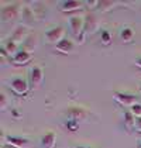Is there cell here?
<instances>
[{"label":"cell","instance_id":"cell-1","mask_svg":"<svg viewBox=\"0 0 141 148\" xmlns=\"http://www.w3.org/2000/svg\"><path fill=\"white\" fill-rule=\"evenodd\" d=\"M99 30V21H97V17L94 16L93 13H86L85 16V25H83V31L81 37L78 38V42L79 44H83L85 38L88 34H93Z\"/></svg>","mask_w":141,"mask_h":148},{"label":"cell","instance_id":"cell-2","mask_svg":"<svg viewBox=\"0 0 141 148\" xmlns=\"http://www.w3.org/2000/svg\"><path fill=\"white\" fill-rule=\"evenodd\" d=\"M21 4L20 3H12L9 6H4L1 9V20L3 23H12L14 20L18 18V16H21Z\"/></svg>","mask_w":141,"mask_h":148},{"label":"cell","instance_id":"cell-3","mask_svg":"<svg viewBox=\"0 0 141 148\" xmlns=\"http://www.w3.org/2000/svg\"><path fill=\"white\" fill-rule=\"evenodd\" d=\"M9 86L12 88V90L17 95H25L28 92V83L27 80L21 78V76H13L12 79L9 80Z\"/></svg>","mask_w":141,"mask_h":148},{"label":"cell","instance_id":"cell-4","mask_svg":"<svg viewBox=\"0 0 141 148\" xmlns=\"http://www.w3.org/2000/svg\"><path fill=\"white\" fill-rule=\"evenodd\" d=\"M113 97L114 100L121 104V106H126V107H133L134 104H137L138 97L136 95H130V93H123V92H114L113 93Z\"/></svg>","mask_w":141,"mask_h":148},{"label":"cell","instance_id":"cell-5","mask_svg":"<svg viewBox=\"0 0 141 148\" xmlns=\"http://www.w3.org/2000/svg\"><path fill=\"white\" fill-rule=\"evenodd\" d=\"M64 35H65V28L58 25V27H54V28L48 30L47 33H45V38H47L48 42L57 45L58 42H61L64 40Z\"/></svg>","mask_w":141,"mask_h":148},{"label":"cell","instance_id":"cell-6","mask_svg":"<svg viewBox=\"0 0 141 148\" xmlns=\"http://www.w3.org/2000/svg\"><path fill=\"white\" fill-rule=\"evenodd\" d=\"M44 82V72L40 66H33L30 71V85L33 89H38Z\"/></svg>","mask_w":141,"mask_h":148},{"label":"cell","instance_id":"cell-7","mask_svg":"<svg viewBox=\"0 0 141 148\" xmlns=\"http://www.w3.org/2000/svg\"><path fill=\"white\" fill-rule=\"evenodd\" d=\"M83 25H85V18L78 17V16H72L69 18V27L72 30V34L76 38H79L83 31Z\"/></svg>","mask_w":141,"mask_h":148},{"label":"cell","instance_id":"cell-8","mask_svg":"<svg viewBox=\"0 0 141 148\" xmlns=\"http://www.w3.org/2000/svg\"><path fill=\"white\" fill-rule=\"evenodd\" d=\"M21 23H23L24 27H31L33 24L35 23V14L33 7H28V6H23V10H21Z\"/></svg>","mask_w":141,"mask_h":148},{"label":"cell","instance_id":"cell-9","mask_svg":"<svg viewBox=\"0 0 141 148\" xmlns=\"http://www.w3.org/2000/svg\"><path fill=\"white\" fill-rule=\"evenodd\" d=\"M68 117H69V120H75V121H83V120H86V117H88V112L82 109V107H69L68 109Z\"/></svg>","mask_w":141,"mask_h":148},{"label":"cell","instance_id":"cell-10","mask_svg":"<svg viewBox=\"0 0 141 148\" xmlns=\"http://www.w3.org/2000/svg\"><path fill=\"white\" fill-rule=\"evenodd\" d=\"M37 44H38V38H37V35H35L34 33H31V34L27 35V38L23 41L21 49L30 52V54H33L35 51V48H37Z\"/></svg>","mask_w":141,"mask_h":148},{"label":"cell","instance_id":"cell-11","mask_svg":"<svg viewBox=\"0 0 141 148\" xmlns=\"http://www.w3.org/2000/svg\"><path fill=\"white\" fill-rule=\"evenodd\" d=\"M57 144V134L54 131H48L41 138V148H54Z\"/></svg>","mask_w":141,"mask_h":148},{"label":"cell","instance_id":"cell-12","mask_svg":"<svg viewBox=\"0 0 141 148\" xmlns=\"http://www.w3.org/2000/svg\"><path fill=\"white\" fill-rule=\"evenodd\" d=\"M27 27H24V25H18V27H16L14 28V31H13L12 34V38L10 40H13L14 42H17V44H23V41L27 38Z\"/></svg>","mask_w":141,"mask_h":148},{"label":"cell","instance_id":"cell-13","mask_svg":"<svg viewBox=\"0 0 141 148\" xmlns=\"http://www.w3.org/2000/svg\"><path fill=\"white\" fill-rule=\"evenodd\" d=\"M30 61H31V54L24 51V49H20L17 52V55H14L12 58V64H14V65H24Z\"/></svg>","mask_w":141,"mask_h":148},{"label":"cell","instance_id":"cell-14","mask_svg":"<svg viewBox=\"0 0 141 148\" xmlns=\"http://www.w3.org/2000/svg\"><path fill=\"white\" fill-rule=\"evenodd\" d=\"M55 49L61 52V54H65V55H68L70 52H73V49H75V45H73V42L69 41V40H66V38H64L61 42H58L57 45H55Z\"/></svg>","mask_w":141,"mask_h":148},{"label":"cell","instance_id":"cell-15","mask_svg":"<svg viewBox=\"0 0 141 148\" xmlns=\"http://www.w3.org/2000/svg\"><path fill=\"white\" fill-rule=\"evenodd\" d=\"M6 143L7 144H12L17 148H24L25 145H28V140L24 138V137H17V136H6Z\"/></svg>","mask_w":141,"mask_h":148},{"label":"cell","instance_id":"cell-16","mask_svg":"<svg viewBox=\"0 0 141 148\" xmlns=\"http://www.w3.org/2000/svg\"><path fill=\"white\" fill-rule=\"evenodd\" d=\"M81 7H82V1H79V0H66L61 4V9L64 13L73 12V10H78Z\"/></svg>","mask_w":141,"mask_h":148},{"label":"cell","instance_id":"cell-17","mask_svg":"<svg viewBox=\"0 0 141 148\" xmlns=\"http://www.w3.org/2000/svg\"><path fill=\"white\" fill-rule=\"evenodd\" d=\"M118 3L114 0H102V1H97V10H100L102 13L110 12L113 7H116Z\"/></svg>","mask_w":141,"mask_h":148},{"label":"cell","instance_id":"cell-18","mask_svg":"<svg viewBox=\"0 0 141 148\" xmlns=\"http://www.w3.org/2000/svg\"><path fill=\"white\" fill-rule=\"evenodd\" d=\"M136 116L131 113V112H124V127L129 130V131H131L133 128L136 130Z\"/></svg>","mask_w":141,"mask_h":148},{"label":"cell","instance_id":"cell-19","mask_svg":"<svg viewBox=\"0 0 141 148\" xmlns=\"http://www.w3.org/2000/svg\"><path fill=\"white\" fill-rule=\"evenodd\" d=\"M3 48L7 51L9 55H12V58L14 57V55H17V52L20 51V49H18V44L14 42L13 40H7V41L4 42V47H3Z\"/></svg>","mask_w":141,"mask_h":148},{"label":"cell","instance_id":"cell-20","mask_svg":"<svg viewBox=\"0 0 141 148\" xmlns=\"http://www.w3.org/2000/svg\"><path fill=\"white\" fill-rule=\"evenodd\" d=\"M133 37H134V30L133 28H129V27H126V28H123L121 30V33H120V38H121V41L123 42H130L131 40H133Z\"/></svg>","mask_w":141,"mask_h":148},{"label":"cell","instance_id":"cell-21","mask_svg":"<svg viewBox=\"0 0 141 148\" xmlns=\"http://www.w3.org/2000/svg\"><path fill=\"white\" fill-rule=\"evenodd\" d=\"M33 10H34V14L37 18H41V17H44L45 16V6L42 4V3H34V6H33Z\"/></svg>","mask_w":141,"mask_h":148},{"label":"cell","instance_id":"cell-22","mask_svg":"<svg viewBox=\"0 0 141 148\" xmlns=\"http://www.w3.org/2000/svg\"><path fill=\"white\" fill-rule=\"evenodd\" d=\"M7 106H9L7 96H6V93H4V92H1V93H0V110H1V112H3V110H6V109H7Z\"/></svg>","mask_w":141,"mask_h":148},{"label":"cell","instance_id":"cell-23","mask_svg":"<svg viewBox=\"0 0 141 148\" xmlns=\"http://www.w3.org/2000/svg\"><path fill=\"white\" fill-rule=\"evenodd\" d=\"M100 38H102V42L105 44V45H107L109 42H110V40H112V34L109 33V31H102V35H100Z\"/></svg>","mask_w":141,"mask_h":148},{"label":"cell","instance_id":"cell-24","mask_svg":"<svg viewBox=\"0 0 141 148\" xmlns=\"http://www.w3.org/2000/svg\"><path fill=\"white\" fill-rule=\"evenodd\" d=\"M130 109H131L130 112L134 114L136 117H141V104H140V103L134 104V106H133V107H130Z\"/></svg>","mask_w":141,"mask_h":148},{"label":"cell","instance_id":"cell-25","mask_svg":"<svg viewBox=\"0 0 141 148\" xmlns=\"http://www.w3.org/2000/svg\"><path fill=\"white\" fill-rule=\"evenodd\" d=\"M66 127H68V130H70V131H76V130L79 128V121L69 120V121L66 123Z\"/></svg>","mask_w":141,"mask_h":148},{"label":"cell","instance_id":"cell-26","mask_svg":"<svg viewBox=\"0 0 141 148\" xmlns=\"http://www.w3.org/2000/svg\"><path fill=\"white\" fill-rule=\"evenodd\" d=\"M136 130L141 133V117H137V119H136Z\"/></svg>","mask_w":141,"mask_h":148},{"label":"cell","instance_id":"cell-27","mask_svg":"<svg viewBox=\"0 0 141 148\" xmlns=\"http://www.w3.org/2000/svg\"><path fill=\"white\" fill-rule=\"evenodd\" d=\"M134 64H136V66H138L141 69V58H137L136 61H134Z\"/></svg>","mask_w":141,"mask_h":148},{"label":"cell","instance_id":"cell-28","mask_svg":"<svg viewBox=\"0 0 141 148\" xmlns=\"http://www.w3.org/2000/svg\"><path fill=\"white\" fill-rule=\"evenodd\" d=\"M1 148H17V147H14V145H12V144H7V143H6V144L1 145Z\"/></svg>","mask_w":141,"mask_h":148},{"label":"cell","instance_id":"cell-29","mask_svg":"<svg viewBox=\"0 0 141 148\" xmlns=\"http://www.w3.org/2000/svg\"><path fill=\"white\" fill-rule=\"evenodd\" d=\"M12 113H13V116H14V117H20V114H18V112H17V110H13Z\"/></svg>","mask_w":141,"mask_h":148},{"label":"cell","instance_id":"cell-30","mask_svg":"<svg viewBox=\"0 0 141 148\" xmlns=\"http://www.w3.org/2000/svg\"><path fill=\"white\" fill-rule=\"evenodd\" d=\"M76 148H89V147H76Z\"/></svg>","mask_w":141,"mask_h":148},{"label":"cell","instance_id":"cell-31","mask_svg":"<svg viewBox=\"0 0 141 148\" xmlns=\"http://www.w3.org/2000/svg\"><path fill=\"white\" fill-rule=\"evenodd\" d=\"M138 148H141V143H140V144H138Z\"/></svg>","mask_w":141,"mask_h":148}]
</instances>
